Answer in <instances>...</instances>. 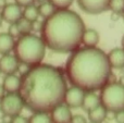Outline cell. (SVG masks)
Returning a JSON list of instances; mask_svg holds the SVG:
<instances>
[{
  "mask_svg": "<svg viewBox=\"0 0 124 123\" xmlns=\"http://www.w3.org/2000/svg\"><path fill=\"white\" fill-rule=\"evenodd\" d=\"M66 89L65 76L60 68L40 63L22 74L19 94L28 110L48 113L64 102Z\"/></svg>",
  "mask_w": 124,
  "mask_h": 123,
  "instance_id": "6da1fadb",
  "label": "cell"
},
{
  "mask_svg": "<svg viewBox=\"0 0 124 123\" xmlns=\"http://www.w3.org/2000/svg\"><path fill=\"white\" fill-rule=\"evenodd\" d=\"M111 65L108 54L97 47L78 48L65 64V75L72 86L84 92H96L110 82Z\"/></svg>",
  "mask_w": 124,
  "mask_h": 123,
  "instance_id": "7a4b0ae2",
  "label": "cell"
},
{
  "mask_svg": "<svg viewBox=\"0 0 124 123\" xmlns=\"http://www.w3.org/2000/svg\"><path fill=\"white\" fill-rule=\"evenodd\" d=\"M85 31L82 17L69 9L56 10L44 21L40 31L46 47L58 54H71L82 45Z\"/></svg>",
  "mask_w": 124,
  "mask_h": 123,
  "instance_id": "3957f363",
  "label": "cell"
},
{
  "mask_svg": "<svg viewBox=\"0 0 124 123\" xmlns=\"http://www.w3.org/2000/svg\"><path fill=\"white\" fill-rule=\"evenodd\" d=\"M46 48V44L41 37L30 33L17 38L13 50L20 64L32 68L41 63L45 58Z\"/></svg>",
  "mask_w": 124,
  "mask_h": 123,
  "instance_id": "277c9868",
  "label": "cell"
},
{
  "mask_svg": "<svg viewBox=\"0 0 124 123\" xmlns=\"http://www.w3.org/2000/svg\"><path fill=\"white\" fill-rule=\"evenodd\" d=\"M100 104L108 112L116 113L124 110V85L111 82L101 88Z\"/></svg>",
  "mask_w": 124,
  "mask_h": 123,
  "instance_id": "5b68a950",
  "label": "cell"
},
{
  "mask_svg": "<svg viewBox=\"0 0 124 123\" xmlns=\"http://www.w3.org/2000/svg\"><path fill=\"white\" fill-rule=\"evenodd\" d=\"M24 108V102L19 93H8L0 100V110L6 117L19 115Z\"/></svg>",
  "mask_w": 124,
  "mask_h": 123,
  "instance_id": "8992f818",
  "label": "cell"
},
{
  "mask_svg": "<svg viewBox=\"0 0 124 123\" xmlns=\"http://www.w3.org/2000/svg\"><path fill=\"white\" fill-rule=\"evenodd\" d=\"M110 0H77L78 7L88 14H100L109 10Z\"/></svg>",
  "mask_w": 124,
  "mask_h": 123,
  "instance_id": "52a82bcc",
  "label": "cell"
},
{
  "mask_svg": "<svg viewBox=\"0 0 124 123\" xmlns=\"http://www.w3.org/2000/svg\"><path fill=\"white\" fill-rule=\"evenodd\" d=\"M85 93L86 92L76 86L68 88L65 92V95H64V104L70 108H79L83 105Z\"/></svg>",
  "mask_w": 124,
  "mask_h": 123,
  "instance_id": "ba28073f",
  "label": "cell"
},
{
  "mask_svg": "<svg viewBox=\"0 0 124 123\" xmlns=\"http://www.w3.org/2000/svg\"><path fill=\"white\" fill-rule=\"evenodd\" d=\"M20 62L14 54H2L0 57V71L1 73L9 75V74H14L19 71Z\"/></svg>",
  "mask_w": 124,
  "mask_h": 123,
  "instance_id": "9c48e42d",
  "label": "cell"
},
{
  "mask_svg": "<svg viewBox=\"0 0 124 123\" xmlns=\"http://www.w3.org/2000/svg\"><path fill=\"white\" fill-rule=\"evenodd\" d=\"M3 21L9 24L16 23L22 16H23V10L22 7L17 3H7V6L1 10Z\"/></svg>",
  "mask_w": 124,
  "mask_h": 123,
  "instance_id": "30bf717a",
  "label": "cell"
},
{
  "mask_svg": "<svg viewBox=\"0 0 124 123\" xmlns=\"http://www.w3.org/2000/svg\"><path fill=\"white\" fill-rule=\"evenodd\" d=\"M50 118L52 123H70L72 119L71 108L63 102L50 111Z\"/></svg>",
  "mask_w": 124,
  "mask_h": 123,
  "instance_id": "8fae6325",
  "label": "cell"
},
{
  "mask_svg": "<svg viewBox=\"0 0 124 123\" xmlns=\"http://www.w3.org/2000/svg\"><path fill=\"white\" fill-rule=\"evenodd\" d=\"M108 60L112 69H123L124 68V49L114 48L108 54Z\"/></svg>",
  "mask_w": 124,
  "mask_h": 123,
  "instance_id": "7c38bea8",
  "label": "cell"
},
{
  "mask_svg": "<svg viewBox=\"0 0 124 123\" xmlns=\"http://www.w3.org/2000/svg\"><path fill=\"white\" fill-rule=\"evenodd\" d=\"M2 86L7 93H19L21 87V77L16 76L15 74L6 75Z\"/></svg>",
  "mask_w": 124,
  "mask_h": 123,
  "instance_id": "4fadbf2b",
  "label": "cell"
},
{
  "mask_svg": "<svg viewBox=\"0 0 124 123\" xmlns=\"http://www.w3.org/2000/svg\"><path fill=\"white\" fill-rule=\"evenodd\" d=\"M15 46V40L9 33H0V54H10Z\"/></svg>",
  "mask_w": 124,
  "mask_h": 123,
  "instance_id": "5bb4252c",
  "label": "cell"
},
{
  "mask_svg": "<svg viewBox=\"0 0 124 123\" xmlns=\"http://www.w3.org/2000/svg\"><path fill=\"white\" fill-rule=\"evenodd\" d=\"M99 33L94 28H88L84 31L83 37H82V44L85 45V47H97L99 43Z\"/></svg>",
  "mask_w": 124,
  "mask_h": 123,
  "instance_id": "9a60e30c",
  "label": "cell"
},
{
  "mask_svg": "<svg viewBox=\"0 0 124 123\" xmlns=\"http://www.w3.org/2000/svg\"><path fill=\"white\" fill-rule=\"evenodd\" d=\"M100 105V96L95 94V92H86L84 96L82 108L85 111H90Z\"/></svg>",
  "mask_w": 124,
  "mask_h": 123,
  "instance_id": "2e32d148",
  "label": "cell"
},
{
  "mask_svg": "<svg viewBox=\"0 0 124 123\" xmlns=\"http://www.w3.org/2000/svg\"><path fill=\"white\" fill-rule=\"evenodd\" d=\"M107 115H108L107 109L100 104L98 107L88 111V119H89L90 122L101 123L105 121V119L107 118Z\"/></svg>",
  "mask_w": 124,
  "mask_h": 123,
  "instance_id": "e0dca14e",
  "label": "cell"
},
{
  "mask_svg": "<svg viewBox=\"0 0 124 123\" xmlns=\"http://www.w3.org/2000/svg\"><path fill=\"white\" fill-rule=\"evenodd\" d=\"M57 9L50 3L49 1H45L41 2L38 7V12H39V16L44 17V19H48L49 16H51L54 14V12Z\"/></svg>",
  "mask_w": 124,
  "mask_h": 123,
  "instance_id": "ac0fdd59",
  "label": "cell"
},
{
  "mask_svg": "<svg viewBox=\"0 0 124 123\" xmlns=\"http://www.w3.org/2000/svg\"><path fill=\"white\" fill-rule=\"evenodd\" d=\"M23 17H25L26 20H28V21H31V22L36 21L39 17L38 7H35L34 4L25 7L23 10Z\"/></svg>",
  "mask_w": 124,
  "mask_h": 123,
  "instance_id": "d6986e66",
  "label": "cell"
},
{
  "mask_svg": "<svg viewBox=\"0 0 124 123\" xmlns=\"http://www.w3.org/2000/svg\"><path fill=\"white\" fill-rule=\"evenodd\" d=\"M28 123H52V120L47 112H34L28 119Z\"/></svg>",
  "mask_w": 124,
  "mask_h": 123,
  "instance_id": "ffe728a7",
  "label": "cell"
},
{
  "mask_svg": "<svg viewBox=\"0 0 124 123\" xmlns=\"http://www.w3.org/2000/svg\"><path fill=\"white\" fill-rule=\"evenodd\" d=\"M16 25L19 27V31L21 33V35H25V34H30L33 31V22L26 20L25 17L22 16L19 21L16 22Z\"/></svg>",
  "mask_w": 124,
  "mask_h": 123,
  "instance_id": "44dd1931",
  "label": "cell"
},
{
  "mask_svg": "<svg viewBox=\"0 0 124 123\" xmlns=\"http://www.w3.org/2000/svg\"><path fill=\"white\" fill-rule=\"evenodd\" d=\"M109 10L116 14H123L124 12V0H110Z\"/></svg>",
  "mask_w": 124,
  "mask_h": 123,
  "instance_id": "7402d4cb",
  "label": "cell"
},
{
  "mask_svg": "<svg viewBox=\"0 0 124 123\" xmlns=\"http://www.w3.org/2000/svg\"><path fill=\"white\" fill-rule=\"evenodd\" d=\"M57 10H62V9H69V7L73 3L74 0H48Z\"/></svg>",
  "mask_w": 124,
  "mask_h": 123,
  "instance_id": "603a6c76",
  "label": "cell"
},
{
  "mask_svg": "<svg viewBox=\"0 0 124 123\" xmlns=\"http://www.w3.org/2000/svg\"><path fill=\"white\" fill-rule=\"evenodd\" d=\"M8 33L13 37V38H19L20 36H22L21 33H20V31H19V27H17V25H16V23L10 24L9 30H8Z\"/></svg>",
  "mask_w": 124,
  "mask_h": 123,
  "instance_id": "cb8c5ba5",
  "label": "cell"
},
{
  "mask_svg": "<svg viewBox=\"0 0 124 123\" xmlns=\"http://www.w3.org/2000/svg\"><path fill=\"white\" fill-rule=\"evenodd\" d=\"M10 123H28V119H26L25 117H22L21 115H15V117L11 118Z\"/></svg>",
  "mask_w": 124,
  "mask_h": 123,
  "instance_id": "d4e9b609",
  "label": "cell"
},
{
  "mask_svg": "<svg viewBox=\"0 0 124 123\" xmlns=\"http://www.w3.org/2000/svg\"><path fill=\"white\" fill-rule=\"evenodd\" d=\"M70 123H87L86 119L81 115H72Z\"/></svg>",
  "mask_w": 124,
  "mask_h": 123,
  "instance_id": "484cf974",
  "label": "cell"
},
{
  "mask_svg": "<svg viewBox=\"0 0 124 123\" xmlns=\"http://www.w3.org/2000/svg\"><path fill=\"white\" fill-rule=\"evenodd\" d=\"M15 3H17L19 6H21L22 8H25V7L34 4L35 0H15Z\"/></svg>",
  "mask_w": 124,
  "mask_h": 123,
  "instance_id": "4316f807",
  "label": "cell"
},
{
  "mask_svg": "<svg viewBox=\"0 0 124 123\" xmlns=\"http://www.w3.org/2000/svg\"><path fill=\"white\" fill-rule=\"evenodd\" d=\"M114 119H116V123H124V110L114 113Z\"/></svg>",
  "mask_w": 124,
  "mask_h": 123,
  "instance_id": "83f0119b",
  "label": "cell"
},
{
  "mask_svg": "<svg viewBox=\"0 0 124 123\" xmlns=\"http://www.w3.org/2000/svg\"><path fill=\"white\" fill-rule=\"evenodd\" d=\"M43 24H44V21H39V20L37 19L36 21L33 22V31L40 32L41 28H43Z\"/></svg>",
  "mask_w": 124,
  "mask_h": 123,
  "instance_id": "f1b7e54d",
  "label": "cell"
},
{
  "mask_svg": "<svg viewBox=\"0 0 124 123\" xmlns=\"http://www.w3.org/2000/svg\"><path fill=\"white\" fill-rule=\"evenodd\" d=\"M4 93H6V91H4L3 86H2L1 84H0V100L2 99V97L4 96Z\"/></svg>",
  "mask_w": 124,
  "mask_h": 123,
  "instance_id": "f546056e",
  "label": "cell"
},
{
  "mask_svg": "<svg viewBox=\"0 0 124 123\" xmlns=\"http://www.w3.org/2000/svg\"><path fill=\"white\" fill-rule=\"evenodd\" d=\"M6 6H7V1H6V0H0V10H2V9H3Z\"/></svg>",
  "mask_w": 124,
  "mask_h": 123,
  "instance_id": "4dcf8cb0",
  "label": "cell"
},
{
  "mask_svg": "<svg viewBox=\"0 0 124 123\" xmlns=\"http://www.w3.org/2000/svg\"><path fill=\"white\" fill-rule=\"evenodd\" d=\"M2 22H3V17H2V13H1V11H0V26L2 25Z\"/></svg>",
  "mask_w": 124,
  "mask_h": 123,
  "instance_id": "1f68e13d",
  "label": "cell"
},
{
  "mask_svg": "<svg viewBox=\"0 0 124 123\" xmlns=\"http://www.w3.org/2000/svg\"><path fill=\"white\" fill-rule=\"evenodd\" d=\"M121 44H122V48L124 49V35H123V37H122V40H121Z\"/></svg>",
  "mask_w": 124,
  "mask_h": 123,
  "instance_id": "d6a6232c",
  "label": "cell"
},
{
  "mask_svg": "<svg viewBox=\"0 0 124 123\" xmlns=\"http://www.w3.org/2000/svg\"><path fill=\"white\" fill-rule=\"evenodd\" d=\"M35 1L39 2V3H41V2H45V1H48V0H35Z\"/></svg>",
  "mask_w": 124,
  "mask_h": 123,
  "instance_id": "836d02e7",
  "label": "cell"
},
{
  "mask_svg": "<svg viewBox=\"0 0 124 123\" xmlns=\"http://www.w3.org/2000/svg\"><path fill=\"white\" fill-rule=\"evenodd\" d=\"M121 84H122V85H124V77H122V80H121Z\"/></svg>",
  "mask_w": 124,
  "mask_h": 123,
  "instance_id": "e575fe53",
  "label": "cell"
},
{
  "mask_svg": "<svg viewBox=\"0 0 124 123\" xmlns=\"http://www.w3.org/2000/svg\"><path fill=\"white\" fill-rule=\"evenodd\" d=\"M122 15H123V20H124V12H123V14H122Z\"/></svg>",
  "mask_w": 124,
  "mask_h": 123,
  "instance_id": "d590c367",
  "label": "cell"
},
{
  "mask_svg": "<svg viewBox=\"0 0 124 123\" xmlns=\"http://www.w3.org/2000/svg\"><path fill=\"white\" fill-rule=\"evenodd\" d=\"M89 123H95V122H89Z\"/></svg>",
  "mask_w": 124,
  "mask_h": 123,
  "instance_id": "8d00e7d4",
  "label": "cell"
},
{
  "mask_svg": "<svg viewBox=\"0 0 124 123\" xmlns=\"http://www.w3.org/2000/svg\"><path fill=\"white\" fill-rule=\"evenodd\" d=\"M0 73H1V71H0Z\"/></svg>",
  "mask_w": 124,
  "mask_h": 123,
  "instance_id": "74e56055",
  "label": "cell"
}]
</instances>
